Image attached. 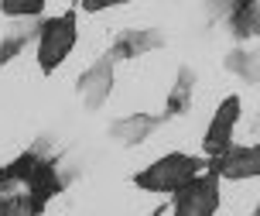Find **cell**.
<instances>
[{
  "mask_svg": "<svg viewBox=\"0 0 260 216\" xmlns=\"http://www.w3.org/2000/svg\"><path fill=\"white\" fill-rule=\"evenodd\" d=\"M202 175V161L192 154H178L171 151L165 158H157L151 165L134 175V185L144 192H161V196H178L185 185H192Z\"/></svg>",
  "mask_w": 260,
  "mask_h": 216,
  "instance_id": "obj_1",
  "label": "cell"
},
{
  "mask_svg": "<svg viewBox=\"0 0 260 216\" xmlns=\"http://www.w3.org/2000/svg\"><path fill=\"white\" fill-rule=\"evenodd\" d=\"M76 11H65L58 17L38 21V65L41 72H55L76 48Z\"/></svg>",
  "mask_w": 260,
  "mask_h": 216,
  "instance_id": "obj_2",
  "label": "cell"
},
{
  "mask_svg": "<svg viewBox=\"0 0 260 216\" xmlns=\"http://www.w3.org/2000/svg\"><path fill=\"white\" fill-rule=\"evenodd\" d=\"M219 209V175H199L175 196L171 216H216Z\"/></svg>",
  "mask_w": 260,
  "mask_h": 216,
  "instance_id": "obj_3",
  "label": "cell"
},
{
  "mask_svg": "<svg viewBox=\"0 0 260 216\" xmlns=\"http://www.w3.org/2000/svg\"><path fill=\"white\" fill-rule=\"evenodd\" d=\"M113 86H117V62H113L110 55H103L100 62H92L89 69L79 76L76 93H79V100H82L86 110H100V106L110 100Z\"/></svg>",
  "mask_w": 260,
  "mask_h": 216,
  "instance_id": "obj_4",
  "label": "cell"
},
{
  "mask_svg": "<svg viewBox=\"0 0 260 216\" xmlns=\"http://www.w3.org/2000/svg\"><path fill=\"white\" fill-rule=\"evenodd\" d=\"M236 120H240V96H226L219 103V110L212 114V120H209V127H206V138H202V151L209 158H219L222 151L233 148Z\"/></svg>",
  "mask_w": 260,
  "mask_h": 216,
  "instance_id": "obj_5",
  "label": "cell"
},
{
  "mask_svg": "<svg viewBox=\"0 0 260 216\" xmlns=\"http://www.w3.org/2000/svg\"><path fill=\"white\" fill-rule=\"evenodd\" d=\"M212 175L219 178H257L260 175V144H247V148H230L219 158L209 161Z\"/></svg>",
  "mask_w": 260,
  "mask_h": 216,
  "instance_id": "obj_6",
  "label": "cell"
},
{
  "mask_svg": "<svg viewBox=\"0 0 260 216\" xmlns=\"http://www.w3.org/2000/svg\"><path fill=\"white\" fill-rule=\"evenodd\" d=\"M165 45V35L157 31V28H127V31H120L117 41H113V48H110V59L120 62V59H137L144 51H154Z\"/></svg>",
  "mask_w": 260,
  "mask_h": 216,
  "instance_id": "obj_7",
  "label": "cell"
},
{
  "mask_svg": "<svg viewBox=\"0 0 260 216\" xmlns=\"http://www.w3.org/2000/svg\"><path fill=\"white\" fill-rule=\"evenodd\" d=\"M161 120H165V117H154V114L120 117V120H113V124H110V138L117 141L120 148H137V144H144V141L154 134Z\"/></svg>",
  "mask_w": 260,
  "mask_h": 216,
  "instance_id": "obj_8",
  "label": "cell"
},
{
  "mask_svg": "<svg viewBox=\"0 0 260 216\" xmlns=\"http://www.w3.org/2000/svg\"><path fill=\"white\" fill-rule=\"evenodd\" d=\"M230 31L236 38H257L260 35V0H240L230 7Z\"/></svg>",
  "mask_w": 260,
  "mask_h": 216,
  "instance_id": "obj_9",
  "label": "cell"
},
{
  "mask_svg": "<svg viewBox=\"0 0 260 216\" xmlns=\"http://www.w3.org/2000/svg\"><path fill=\"white\" fill-rule=\"evenodd\" d=\"M192 93H195V72L188 69V65H182V69H178V79H175V86H171V93H168L165 120L188 114V106H192Z\"/></svg>",
  "mask_w": 260,
  "mask_h": 216,
  "instance_id": "obj_10",
  "label": "cell"
},
{
  "mask_svg": "<svg viewBox=\"0 0 260 216\" xmlns=\"http://www.w3.org/2000/svg\"><path fill=\"white\" fill-rule=\"evenodd\" d=\"M35 35H38V24H35V21H24L21 28H11V31L0 38V65H7L11 59H17Z\"/></svg>",
  "mask_w": 260,
  "mask_h": 216,
  "instance_id": "obj_11",
  "label": "cell"
},
{
  "mask_svg": "<svg viewBox=\"0 0 260 216\" xmlns=\"http://www.w3.org/2000/svg\"><path fill=\"white\" fill-rule=\"evenodd\" d=\"M222 65L230 69V72H236L240 79H247V83H260V51L253 48H236L230 51L226 59H222Z\"/></svg>",
  "mask_w": 260,
  "mask_h": 216,
  "instance_id": "obj_12",
  "label": "cell"
},
{
  "mask_svg": "<svg viewBox=\"0 0 260 216\" xmlns=\"http://www.w3.org/2000/svg\"><path fill=\"white\" fill-rule=\"evenodd\" d=\"M41 11H45V0H4L0 4V14L4 17H24V21H38Z\"/></svg>",
  "mask_w": 260,
  "mask_h": 216,
  "instance_id": "obj_13",
  "label": "cell"
},
{
  "mask_svg": "<svg viewBox=\"0 0 260 216\" xmlns=\"http://www.w3.org/2000/svg\"><path fill=\"white\" fill-rule=\"evenodd\" d=\"M106 4H100V0H82V11H103Z\"/></svg>",
  "mask_w": 260,
  "mask_h": 216,
  "instance_id": "obj_14",
  "label": "cell"
},
{
  "mask_svg": "<svg viewBox=\"0 0 260 216\" xmlns=\"http://www.w3.org/2000/svg\"><path fill=\"white\" fill-rule=\"evenodd\" d=\"M253 130H257V134H260V114L253 117Z\"/></svg>",
  "mask_w": 260,
  "mask_h": 216,
  "instance_id": "obj_15",
  "label": "cell"
}]
</instances>
